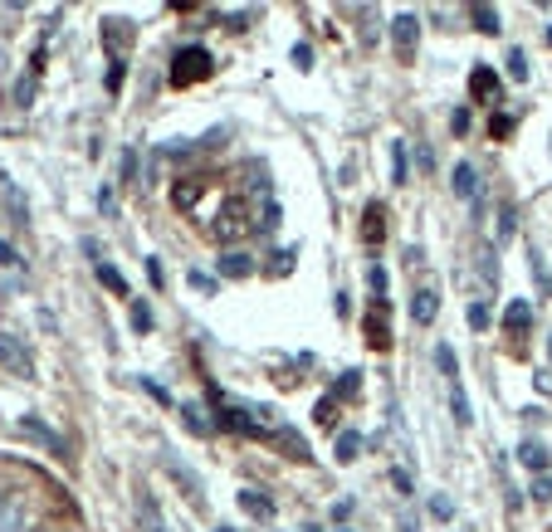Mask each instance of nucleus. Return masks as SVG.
I'll list each match as a JSON object with an SVG mask.
<instances>
[{"label":"nucleus","instance_id":"nucleus-1","mask_svg":"<svg viewBox=\"0 0 552 532\" xmlns=\"http://www.w3.org/2000/svg\"><path fill=\"white\" fill-rule=\"evenodd\" d=\"M245 215H249V229H259V235H269V229L279 225V201H274V191H269V181H264V176L249 181Z\"/></svg>","mask_w":552,"mask_h":532},{"label":"nucleus","instance_id":"nucleus-2","mask_svg":"<svg viewBox=\"0 0 552 532\" xmlns=\"http://www.w3.org/2000/svg\"><path fill=\"white\" fill-rule=\"evenodd\" d=\"M211 54L201 50V44H191V50H182L172 59V89H191V83H201V79H211Z\"/></svg>","mask_w":552,"mask_h":532},{"label":"nucleus","instance_id":"nucleus-3","mask_svg":"<svg viewBox=\"0 0 552 532\" xmlns=\"http://www.w3.org/2000/svg\"><path fill=\"white\" fill-rule=\"evenodd\" d=\"M391 44H396V59H401V64H411V59H416V44H421V20H416L411 10H401V15L391 20Z\"/></svg>","mask_w":552,"mask_h":532},{"label":"nucleus","instance_id":"nucleus-4","mask_svg":"<svg viewBox=\"0 0 552 532\" xmlns=\"http://www.w3.org/2000/svg\"><path fill=\"white\" fill-rule=\"evenodd\" d=\"M249 229V215H245V201H235V205H225L220 210V220L211 225V235L215 239H225V245H230V239H239Z\"/></svg>","mask_w":552,"mask_h":532},{"label":"nucleus","instance_id":"nucleus-5","mask_svg":"<svg viewBox=\"0 0 552 532\" xmlns=\"http://www.w3.org/2000/svg\"><path fill=\"white\" fill-rule=\"evenodd\" d=\"M20 434H30V440H40L50 454H59V459H69V444H64V434H54L50 425H44L40 415H20Z\"/></svg>","mask_w":552,"mask_h":532},{"label":"nucleus","instance_id":"nucleus-6","mask_svg":"<svg viewBox=\"0 0 552 532\" xmlns=\"http://www.w3.org/2000/svg\"><path fill=\"white\" fill-rule=\"evenodd\" d=\"M162 469H166V474H172V479L186 489V499H201V493H206V489H201V479L191 474V469H186V464H182V459H176L172 450H162Z\"/></svg>","mask_w":552,"mask_h":532},{"label":"nucleus","instance_id":"nucleus-7","mask_svg":"<svg viewBox=\"0 0 552 532\" xmlns=\"http://www.w3.org/2000/svg\"><path fill=\"white\" fill-rule=\"evenodd\" d=\"M435 313H440V294H435V288H416V294H411V318L421 322V328H430Z\"/></svg>","mask_w":552,"mask_h":532},{"label":"nucleus","instance_id":"nucleus-8","mask_svg":"<svg viewBox=\"0 0 552 532\" xmlns=\"http://www.w3.org/2000/svg\"><path fill=\"white\" fill-rule=\"evenodd\" d=\"M255 274V259L245 249H225L220 254V279H249Z\"/></svg>","mask_w":552,"mask_h":532},{"label":"nucleus","instance_id":"nucleus-9","mask_svg":"<svg viewBox=\"0 0 552 532\" xmlns=\"http://www.w3.org/2000/svg\"><path fill=\"white\" fill-rule=\"evenodd\" d=\"M470 89H474V98L494 103V98H499V79H494V69H489V64H474V74H470Z\"/></svg>","mask_w":552,"mask_h":532},{"label":"nucleus","instance_id":"nucleus-10","mask_svg":"<svg viewBox=\"0 0 552 532\" xmlns=\"http://www.w3.org/2000/svg\"><path fill=\"white\" fill-rule=\"evenodd\" d=\"M503 328H509V332H528V328H533V308H528V298H513V303L503 308Z\"/></svg>","mask_w":552,"mask_h":532},{"label":"nucleus","instance_id":"nucleus-11","mask_svg":"<svg viewBox=\"0 0 552 532\" xmlns=\"http://www.w3.org/2000/svg\"><path fill=\"white\" fill-rule=\"evenodd\" d=\"M450 415H454V425H474V406L460 381H450Z\"/></svg>","mask_w":552,"mask_h":532},{"label":"nucleus","instance_id":"nucleus-12","mask_svg":"<svg viewBox=\"0 0 552 532\" xmlns=\"http://www.w3.org/2000/svg\"><path fill=\"white\" fill-rule=\"evenodd\" d=\"M269 440H274V444H284V450H289L294 459H313V454H308V440H304V434H298V430H289V425L269 430Z\"/></svg>","mask_w":552,"mask_h":532},{"label":"nucleus","instance_id":"nucleus-13","mask_svg":"<svg viewBox=\"0 0 552 532\" xmlns=\"http://www.w3.org/2000/svg\"><path fill=\"white\" fill-rule=\"evenodd\" d=\"M454 196H460V201H474L479 196V172H474L470 162L454 166Z\"/></svg>","mask_w":552,"mask_h":532},{"label":"nucleus","instance_id":"nucleus-14","mask_svg":"<svg viewBox=\"0 0 552 532\" xmlns=\"http://www.w3.org/2000/svg\"><path fill=\"white\" fill-rule=\"evenodd\" d=\"M137 518H142V532H166V518L157 513L152 493H137Z\"/></svg>","mask_w":552,"mask_h":532},{"label":"nucleus","instance_id":"nucleus-15","mask_svg":"<svg viewBox=\"0 0 552 532\" xmlns=\"http://www.w3.org/2000/svg\"><path fill=\"white\" fill-rule=\"evenodd\" d=\"M239 508H245L249 518H269L274 499H264V489H239Z\"/></svg>","mask_w":552,"mask_h":532},{"label":"nucleus","instance_id":"nucleus-16","mask_svg":"<svg viewBox=\"0 0 552 532\" xmlns=\"http://www.w3.org/2000/svg\"><path fill=\"white\" fill-rule=\"evenodd\" d=\"M406 176H411V152H406L401 137H396L391 142V181H396V186H406Z\"/></svg>","mask_w":552,"mask_h":532},{"label":"nucleus","instance_id":"nucleus-17","mask_svg":"<svg viewBox=\"0 0 552 532\" xmlns=\"http://www.w3.org/2000/svg\"><path fill=\"white\" fill-rule=\"evenodd\" d=\"M387 215H381V205H367V220H362V239L367 245H381V239H387Z\"/></svg>","mask_w":552,"mask_h":532},{"label":"nucleus","instance_id":"nucleus-18","mask_svg":"<svg viewBox=\"0 0 552 532\" xmlns=\"http://www.w3.org/2000/svg\"><path fill=\"white\" fill-rule=\"evenodd\" d=\"M519 459H523L528 469H547V464H552L547 444H538V440H523V444H519Z\"/></svg>","mask_w":552,"mask_h":532},{"label":"nucleus","instance_id":"nucleus-19","mask_svg":"<svg viewBox=\"0 0 552 532\" xmlns=\"http://www.w3.org/2000/svg\"><path fill=\"white\" fill-rule=\"evenodd\" d=\"M367 342L377 347V352H387V347H391V332H387V322H381V308L367 318Z\"/></svg>","mask_w":552,"mask_h":532},{"label":"nucleus","instance_id":"nucleus-20","mask_svg":"<svg viewBox=\"0 0 552 532\" xmlns=\"http://www.w3.org/2000/svg\"><path fill=\"white\" fill-rule=\"evenodd\" d=\"M357 454H362V434H357V430H342V434H338V464H352Z\"/></svg>","mask_w":552,"mask_h":532},{"label":"nucleus","instance_id":"nucleus-21","mask_svg":"<svg viewBox=\"0 0 552 532\" xmlns=\"http://www.w3.org/2000/svg\"><path fill=\"white\" fill-rule=\"evenodd\" d=\"M470 20H474L479 34H499V10H494V5H474Z\"/></svg>","mask_w":552,"mask_h":532},{"label":"nucleus","instance_id":"nucleus-22","mask_svg":"<svg viewBox=\"0 0 552 532\" xmlns=\"http://www.w3.org/2000/svg\"><path fill=\"white\" fill-rule=\"evenodd\" d=\"M357 391H362V371H342L338 386H332V401H352Z\"/></svg>","mask_w":552,"mask_h":532},{"label":"nucleus","instance_id":"nucleus-23","mask_svg":"<svg viewBox=\"0 0 552 532\" xmlns=\"http://www.w3.org/2000/svg\"><path fill=\"white\" fill-rule=\"evenodd\" d=\"M435 367L445 371V381H460V361H454V347L450 342H435Z\"/></svg>","mask_w":552,"mask_h":532},{"label":"nucleus","instance_id":"nucleus-24","mask_svg":"<svg viewBox=\"0 0 552 532\" xmlns=\"http://www.w3.org/2000/svg\"><path fill=\"white\" fill-rule=\"evenodd\" d=\"M0 532H25L20 527V503L5 499V493H0Z\"/></svg>","mask_w":552,"mask_h":532},{"label":"nucleus","instance_id":"nucleus-25","mask_svg":"<svg viewBox=\"0 0 552 532\" xmlns=\"http://www.w3.org/2000/svg\"><path fill=\"white\" fill-rule=\"evenodd\" d=\"M98 284L108 288V294H117V298H127V279L113 269V264H98Z\"/></svg>","mask_w":552,"mask_h":532},{"label":"nucleus","instance_id":"nucleus-26","mask_svg":"<svg viewBox=\"0 0 552 532\" xmlns=\"http://www.w3.org/2000/svg\"><path fill=\"white\" fill-rule=\"evenodd\" d=\"M313 420H318V425H323V430H328V425H332V420H338V401H332V396H323V401L313 406Z\"/></svg>","mask_w":552,"mask_h":532},{"label":"nucleus","instance_id":"nucleus-27","mask_svg":"<svg viewBox=\"0 0 552 532\" xmlns=\"http://www.w3.org/2000/svg\"><path fill=\"white\" fill-rule=\"evenodd\" d=\"M430 518H435V523H450V518H454V499L435 493V499H430Z\"/></svg>","mask_w":552,"mask_h":532},{"label":"nucleus","instance_id":"nucleus-28","mask_svg":"<svg viewBox=\"0 0 552 532\" xmlns=\"http://www.w3.org/2000/svg\"><path fill=\"white\" fill-rule=\"evenodd\" d=\"M132 328H137V332H152V308L142 303V298H132Z\"/></svg>","mask_w":552,"mask_h":532},{"label":"nucleus","instance_id":"nucleus-29","mask_svg":"<svg viewBox=\"0 0 552 532\" xmlns=\"http://www.w3.org/2000/svg\"><path fill=\"white\" fill-rule=\"evenodd\" d=\"M464 318H470V328H474V332H484V328H489V303H479V298H474Z\"/></svg>","mask_w":552,"mask_h":532},{"label":"nucleus","instance_id":"nucleus-30","mask_svg":"<svg viewBox=\"0 0 552 532\" xmlns=\"http://www.w3.org/2000/svg\"><path fill=\"white\" fill-rule=\"evenodd\" d=\"M182 410H186V425H191V430H201V434H206V430H211V420H206V410H201L196 401H191V406H182Z\"/></svg>","mask_w":552,"mask_h":532},{"label":"nucleus","instance_id":"nucleus-31","mask_svg":"<svg viewBox=\"0 0 552 532\" xmlns=\"http://www.w3.org/2000/svg\"><path fill=\"white\" fill-rule=\"evenodd\" d=\"M137 386H142V391H147V396H152V401H162V406H172V391H166V386H157V381H152V377H137Z\"/></svg>","mask_w":552,"mask_h":532},{"label":"nucleus","instance_id":"nucleus-32","mask_svg":"<svg viewBox=\"0 0 552 532\" xmlns=\"http://www.w3.org/2000/svg\"><path fill=\"white\" fill-rule=\"evenodd\" d=\"M509 74H513V83H523V79H528V54H523V50H513V54H509Z\"/></svg>","mask_w":552,"mask_h":532},{"label":"nucleus","instance_id":"nucleus-33","mask_svg":"<svg viewBox=\"0 0 552 532\" xmlns=\"http://www.w3.org/2000/svg\"><path fill=\"white\" fill-rule=\"evenodd\" d=\"M186 284L196 288V294H215V279H211V274H201V269H191V274H186Z\"/></svg>","mask_w":552,"mask_h":532},{"label":"nucleus","instance_id":"nucleus-34","mask_svg":"<svg viewBox=\"0 0 552 532\" xmlns=\"http://www.w3.org/2000/svg\"><path fill=\"white\" fill-rule=\"evenodd\" d=\"M479 269H484V279H489V284L499 279V264H494V249H479Z\"/></svg>","mask_w":552,"mask_h":532},{"label":"nucleus","instance_id":"nucleus-35","mask_svg":"<svg viewBox=\"0 0 552 532\" xmlns=\"http://www.w3.org/2000/svg\"><path fill=\"white\" fill-rule=\"evenodd\" d=\"M15 98H20V107H30V103H34V74L15 83Z\"/></svg>","mask_w":552,"mask_h":532},{"label":"nucleus","instance_id":"nucleus-36","mask_svg":"<svg viewBox=\"0 0 552 532\" xmlns=\"http://www.w3.org/2000/svg\"><path fill=\"white\" fill-rule=\"evenodd\" d=\"M391 483H396V493H401V499H411V474H406V469H391Z\"/></svg>","mask_w":552,"mask_h":532},{"label":"nucleus","instance_id":"nucleus-37","mask_svg":"<svg viewBox=\"0 0 552 532\" xmlns=\"http://www.w3.org/2000/svg\"><path fill=\"white\" fill-rule=\"evenodd\" d=\"M196 186H201V181H196V176H191V181H186V186H176V205H191V201H196Z\"/></svg>","mask_w":552,"mask_h":532},{"label":"nucleus","instance_id":"nucleus-38","mask_svg":"<svg viewBox=\"0 0 552 532\" xmlns=\"http://www.w3.org/2000/svg\"><path fill=\"white\" fill-rule=\"evenodd\" d=\"M0 264H5V269H20V254L5 245V239H0Z\"/></svg>","mask_w":552,"mask_h":532},{"label":"nucleus","instance_id":"nucleus-39","mask_svg":"<svg viewBox=\"0 0 552 532\" xmlns=\"http://www.w3.org/2000/svg\"><path fill=\"white\" fill-rule=\"evenodd\" d=\"M367 284H371V294H377V298L387 294V274H381V269H371V274H367Z\"/></svg>","mask_w":552,"mask_h":532},{"label":"nucleus","instance_id":"nucleus-40","mask_svg":"<svg viewBox=\"0 0 552 532\" xmlns=\"http://www.w3.org/2000/svg\"><path fill=\"white\" fill-rule=\"evenodd\" d=\"M294 64L308 69V64H313V50H308V44H294Z\"/></svg>","mask_w":552,"mask_h":532},{"label":"nucleus","instance_id":"nucleus-41","mask_svg":"<svg viewBox=\"0 0 552 532\" xmlns=\"http://www.w3.org/2000/svg\"><path fill=\"white\" fill-rule=\"evenodd\" d=\"M489 132H494V137H509V132H513V123H509V117H503V113H499L494 123H489Z\"/></svg>","mask_w":552,"mask_h":532},{"label":"nucleus","instance_id":"nucleus-42","mask_svg":"<svg viewBox=\"0 0 552 532\" xmlns=\"http://www.w3.org/2000/svg\"><path fill=\"white\" fill-rule=\"evenodd\" d=\"M147 279L162 288V279H166V274H162V259H147Z\"/></svg>","mask_w":552,"mask_h":532},{"label":"nucleus","instance_id":"nucleus-43","mask_svg":"<svg viewBox=\"0 0 552 532\" xmlns=\"http://www.w3.org/2000/svg\"><path fill=\"white\" fill-rule=\"evenodd\" d=\"M450 127H454V132H470V113H464V107H460V113L450 117Z\"/></svg>","mask_w":552,"mask_h":532},{"label":"nucleus","instance_id":"nucleus-44","mask_svg":"<svg viewBox=\"0 0 552 532\" xmlns=\"http://www.w3.org/2000/svg\"><path fill=\"white\" fill-rule=\"evenodd\" d=\"M533 493H538V499H547V493H552V479H538V489H533Z\"/></svg>","mask_w":552,"mask_h":532},{"label":"nucleus","instance_id":"nucleus-45","mask_svg":"<svg viewBox=\"0 0 552 532\" xmlns=\"http://www.w3.org/2000/svg\"><path fill=\"white\" fill-rule=\"evenodd\" d=\"M547 44H552V25H547Z\"/></svg>","mask_w":552,"mask_h":532},{"label":"nucleus","instance_id":"nucleus-46","mask_svg":"<svg viewBox=\"0 0 552 532\" xmlns=\"http://www.w3.org/2000/svg\"><path fill=\"white\" fill-rule=\"evenodd\" d=\"M25 532H44V527H25Z\"/></svg>","mask_w":552,"mask_h":532},{"label":"nucleus","instance_id":"nucleus-47","mask_svg":"<svg viewBox=\"0 0 552 532\" xmlns=\"http://www.w3.org/2000/svg\"><path fill=\"white\" fill-rule=\"evenodd\" d=\"M220 532H230V527H220Z\"/></svg>","mask_w":552,"mask_h":532}]
</instances>
